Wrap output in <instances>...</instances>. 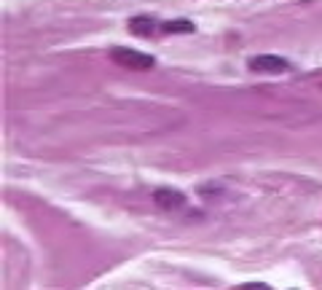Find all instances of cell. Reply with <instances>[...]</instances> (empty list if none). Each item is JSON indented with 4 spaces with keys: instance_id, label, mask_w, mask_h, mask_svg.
Segmentation results:
<instances>
[{
    "instance_id": "cell-1",
    "label": "cell",
    "mask_w": 322,
    "mask_h": 290,
    "mask_svg": "<svg viewBox=\"0 0 322 290\" xmlns=\"http://www.w3.org/2000/svg\"><path fill=\"white\" fill-rule=\"evenodd\" d=\"M110 59L116 65H121V68H129V70H150L156 65L150 54L137 51V49H124V46L110 49Z\"/></svg>"
},
{
    "instance_id": "cell-2",
    "label": "cell",
    "mask_w": 322,
    "mask_h": 290,
    "mask_svg": "<svg viewBox=\"0 0 322 290\" xmlns=\"http://www.w3.org/2000/svg\"><path fill=\"white\" fill-rule=\"evenodd\" d=\"M247 65H250V70H252V73H269V76H277V73H287V70H290V62H287V59L271 57V54H263V57H252Z\"/></svg>"
},
{
    "instance_id": "cell-3",
    "label": "cell",
    "mask_w": 322,
    "mask_h": 290,
    "mask_svg": "<svg viewBox=\"0 0 322 290\" xmlns=\"http://www.w3.org/2000/svg\"><path fill=\"white\" fill-rule=\"evenodd\" d=\"M153 202L158 204L161 210H180L185 204V196L180 191H172V188H158L153 194Z\"/></svg>"
},
{
    "instance_id": "cell-4",
    "label": "cell",
    "mask_w": 322,
    "mask_h": 290,
    "mask_svg": "<svg viewBox=\"0 0 322 290\" xmlns=\"http://www.w3.org/2000/svg\"><path fill=\"white\" fill-rule=\"evenodd\" d=\"M153 30H156V22L150 16H135V19H129V33L140 35V38H150Z\"/></svg>"
},
{
    "instance_id": "cell-5",
    "label": "cell",
    "mask_w": 322,
    "mask_h": 290,
    "mask_svg": "<svg viewBox=\"0 0 322 290\" xmlns=\"http://www.w3.org/2000/svg\"><path fill=\"white\" fill-rule=\"evenodd\" d=\"M164 30H167V33H180V35H185V33H194V30H196V24L185 22V19H175V22H167V24H164Z\"/></svg>"
}]
</instances>
